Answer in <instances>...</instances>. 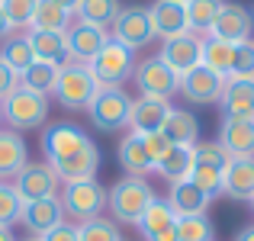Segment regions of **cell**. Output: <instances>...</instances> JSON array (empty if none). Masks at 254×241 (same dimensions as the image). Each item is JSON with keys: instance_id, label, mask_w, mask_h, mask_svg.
Segmentation results:
<instances>
[{"instance_id": "obj_45", "label": "cell", "mask_w": 254, "mask_h": 241, "mask_svg": "<svg viewBox=\"0 0 254 241\" xmlns=\"http://www.w3.org/2000/svg\"><path fill=\"white\" fill-rule=\"evenodd\" d=\"M10 32H13V29H10V23H6V16H3V10H0V42H3V39H6V36H10Z\"/></svg>"}, {"instance_id": "obj_18", "label": "cell", "mask_w": 254, "mask_h": 241, "mask_svg": "<svg viewBox=\"0 0 254 241\" xmlns=\"http://www.w3.org/2000/svg\"><path fill=\"white\" fill-rule=\"evenodd\" d=\"M216 142L229 151V158H254V119L222 116Z\"/></svg>"}, {"instance_id": "obj_22", "label": "cell", "mask_w": 254, "mask_h": 241, "mask_svg": "<svg viewBox=\"0 0 254 241\" xmlns=\"http://www.w3.org/2000/svg\"><path fill=\"white\" fill-rule=\"evenodd\" d=\"M116 158H119V167L126 171V177H148V174L155 171V158L148 155L142 135H135V132H129V135L119 142Z\"/></svg>"}, {"instance_id": "obj_16", "label": "cell", "mask_w": 254, "mask_h": 241, "mask_svg": "<svg viewBox=\"0 0 254 241\" xmlns=\"http://www.w3.org/2000/svg\"><path fill=\"white\" fill-rule=\"evenodd\" d=\"M222 196L232 203H254V158H232L225 164Z\"/></svg>"}, {"instance_id": "obj_6", "label": "cell", "mask_w": 254, "mask_h": 241, "mask_svg": "<svg viewBox=\"0 0 254 241\" xmlns=\"http://www.w3.org/2000/svg\"><path fill=\"white\" fill-rule=\"evenodd\" d=\"M62 209L68 222H87V219H97L106 209V186L93 180H74V183H62Z\"/></svg>"}, {"instance_id": "obj_7", "label": "cell", "mask_w": 254, "mask_h": 241, "mask_svg": "<svg viewBox=\"0 0 254 241\" xmlns=\"http://www.w3.org/2000/svg\"><path fill=\"white\" fill-rule=\"evenodd\" d=\"M93 125L100 132H119L129 125V113H132V97L126 93V87H100L97 97L87 106Z\"/></svg>"}, {"instance_id": "obj_17", "label": "cell", "mask_w": 254, "mask_h": 241, "mask_svg": "<svg viewBox=\"0 0 254 241\" xmlns=\"http://www.w3.org/2000/svg\"><path fill=\"white\" fill-rule=\"evenodd\" d=\"M222 116H235V119H254V77H238L229 74L222 87Z\"/></svg>"}, {"instance_id": "obj_46", "label": "cell", "mask_w": 254, "mask_h": 241, "mask_svg": "<svg viewBox=\"0 0 254 241\" xmlns=\"http://www.w3.org/2000/svg\"><path fill=\"white\" fill-rule=\"evenodd\" d=\"M151 241H177V232H164V235H158V238H151Z\"/></svg>"}, {"instance_id": "obj_11", "label": "cell", "mask_w": 254, "mask_h": 241, "mask_svg": "<svg viewBox=\"0 0 254 241\" xmlns=\"http://www.w3.org/2000/svg\"><path fill=\"white\" fill-rule=\"evenodd\" d=\"M132 77H135L138 90H142V97H158V100H171L174 93H177V84L180 77L174 74L168 64L161 61V58H142V61H135V71H132Z\"/></svg>"}, {"instance_id": "obj_5", "label": "cell", "mask_w": 254, "mask_h": 241, "mask_svg": "<svg viewBox=\"0 0 254 241\" xmlns=\"http://www.w3.org/2000/svg\"><path fill=\"white\" fill-rule=\"evenodd\" d=\"M100 80L93 77V71L81 61H64L58 68V80H55V100L64 106V110H87L90 100L97 97Z\"/></svg>"}, {"instance_id": "obj_32", "label": "cell", "mask_w": 254, "mask_h": 241, "mask_svg": "<svg viewBox=\"0 0 254 241\" xmlns=\"http://www.w3.org/2000/svg\"><path fill=\"white\" fill-rule=\"evenodd\" d=\"M119 10H123L119 0H81L74 16H77V23H90V26H100V29H110Z\"/></svg>"}, {"instance_id": "obj_23", "label": "cell", "mask_w": 254, "mask_h": 241, "mask_svg": "<svg viewBox=\"0 0 254 241\" xmlns=\"http://www.w3.org/2000/svg\"><path fill=\"white\" fill-rule=\"evenodd\" d=\"M29 164V148H26L23 135L10 129H0V180H13L23 167Z\"/></svg>"}, {"instance_id": "obj_14", "label": "cell", "mask_w": 254, "mask_h": 241, "mask_svg": "<svg viewBox=\"0 0 254 241\" xmlns=\"http://www.w3.org/2000/svg\"><path fill=\"white\" fill-rule=\"evenodd\" d=\"M251 32H254L251 10L242 6V3H229V0H225L219 16H216V23H212V29L206 32V36H216V39H225V42L238 45V42H248Z\"/></svg>"}, {"instance_id": "obj_19", "label": "cell", "mask_w": 254, "mask_h": 241, "mask_svg": "<svg viewBox=\"0 0 254 241\" xmlns=\"http://www.w3.org/2000/svg\"><path fill=\"white\" fill-rule=\"evenodd\" d=\"M148 13H151V26H155V39H161V42L190 32L187 6L184 3H174V0H155V3L148 6Z\"/></svg>"}, {"instance_id": "obj_43", "label": "cell", "mask_w": 254, "mask_h": 241, "mask_svg": "<svg viewBox=\"0 0 254 241\" xmlns=\"http://www.w3.org/2000/svg\"><path fill=\"white\" fill-rule=\"evenodd\" d=\"M235 241H254V225H245V229H238Z\"/></svg>"}, {"instance_id": "obj_10", "label": "cell", "mask_w": 254, "mask_h": 241, "mask_svg": "<svg viewBox=\"0 0 254 241\" xmlns=\"http://www.w3.org/2000/svg\"><path fill=\"white\" fill-rule=\"evenodd\" d=\"M13 190L23 203H36V199H55L62 193V180L49 167V161H29L23 171L13 177Z\"/></svg>"}, {"instance_id": "obj_40", "label": "cell", "mask_w": 254, "mask_h": 241, "mask_svg": "<svg viewBox=\"0 0 254 241\" xmlns=\"http://www.w3.org/2000/svg\"><path fill=\"white\" fill-rule=\"evenodd\" d=\"M39 241H77V222H68V219H64L62 225H55L52 232H45Z\"/></svg>"}, {"instance_id": "obj_35", "label": "cell", "mask_w": 254, "mask_h": 241, "mask_svg": "<svg viewBox=\"0 0 254 241\" xmlns=\"http://www.w3.org/2000/svg\"><path fill=\"white\" fill-rule=\"evenodd\" d=\"M174 232H177V241H216V225H212V219L206 216V212L203 216L177 219Z\"/></svg>"}, {"instance_id": "obj_37", "label": "cell", "mask_w": 254, "mask_h": 241, "mask_svg": "<svg viewBox=\"0 0 254 241\" xmlns=\"http://www.w3.org/2000/svg\"><path fill=\"white\" fill-rule=\"evenodd\" d=\"M36 3H39V0H0V10H3V16H6V23H10L13 32L29 29L32 13H36Z\"/></svg>"}, {"instance_id": "obj_24", "label": "cell", "mask_w": 254, "mask_h": 241, "mask_svg": "<svg viewBox=\"0 0 254 241\" xmlns=\"http://www.w3.org/2000/svg\"><path fill=\"white\" fill-rule=\"evenodd\" d=\"M29 45L36 52V61H49V64H58L62 68L68 58V36L64 32H45V29H29Z\"/></svg>"}, {"instance_id": "obj_47", "label": "cell", "mask_w": 254, "mask_h": 241, "mask_svg": "<svg viewBox=\"0 0 254 241\" xmlns=\"http://www.w3.org/2000/svg\"><path fill=\"white\" fill-rule=\"evenodd\" d=\"M0 241H16V238H13L10 229H3V225H0Z\"/></svg>"}, {"instance_id": "obj_15", "label": "cell", "mask_w": 254, "mask_h": 241, "mask_svg": "<svg viewBox=\"0 0 254 241\" xmlns=\"http://www.w3.org/2000/svg\"><path fill=\"white\" fill-rule=\"evenodd\" d=\"M68 58L71 61H81V64H90L97 58V52L110 42V29H100V26H90V23H71L68 26Z\"/></svg>"}, {"instance_id": "obj_12", "label": "cell", "mask_w": 254, "mask_h": 241, "mask_svg": "<svg viewBox=\"0 0 254 241\" xmlns=\"http://www.w3.org/2000/svg\"><path fill=\"white\" fill-rule=\"evenodd\" d=\"M222 87H225V77H219L216 71L196 64V68H190L187 74H180L177 93L187 100V103L209 106V103H219V97H222Z\"/></svg>"}, {"instance_id": "obj_1", "label": "cell", "mask_w": 254, "mask_h": 241, "mask_svg": "<svg viewBox=\"0 0 254 241\" xmlns=\"http://www.w3.org/2000/svg\"><path fill=\"white\" fill-rule=\"evenodd\" d=\"M42 151L62 183L93 180L100 171V148L74 122H52L42 135Z\"/></svg>"}, {"instance_id": "obj_38", "label": "cell", "mask_w": 254, "mask_h": 241, "mask_svg": "<svg viewBox=\"0 0 254 241\" xmlns=\"http://www.w3.org/2000/svg\"><path fill=\"white\" fill-rule=\"evenodd\" d=\"M19 216H23V199L16 196L13 183H3V180H0V225L10 229V225L19 222Z\"/></svg>"}, {"instance_id": "obj_21", "label": "cell", "mask_w": 254, "mask_h": 241, "mask_svg": "<svg viewBox=\"0 0 254 241\" xmlns=\"http://www.w3.org/2000/svg\"><path fill=\"white\" fill-rule=\"evenodd\" d=\"M26 232H32L36 238H42L45 232H52L55 225L64 222L62 199H36V203H23V216H19Z\"/></svg>"}, {"instance_id": "obj_25", "label": "cell", "mask_w": 254, "mask_h": 241, "mask_svg": "<svg viewBox=\"0 0 254 241\" xmlns=\"http://www.w3.org/2000/svg\"><path fill=\"white\" fill-rule=\"evenodd\" d=\"M155 171L161 174L171 186L190 180V174H193V145H171V148L158 158Z\"/></svg>"}, {"instance_id": "obj_50", "label": "cell", "mask_w": 254, "mask_h": 241, "mask_svg": "<svg viewBox=\"0 0 254 241\" xmlns=\"http://www.w3.org/2000/svg\"><path fill=\"white\" fill-rule=\"evenodd\" d=\"M0 122H3V119H0Z\"/></svg>"}, {"instance_id": "obj_27", "label": "cell", "mask_w": 254, "mask_h": 241, "mask_svg": "<svg viewBox=\"0 0 254 241\" xmlns=\"http://www.w3.org/2000/svg\"><path fill=\"white\" fill-rule=\"evenodd\" d=\"M0 61H3L16 77L23 74V71L36 61V52H32V45H29V36H26V32H10V36L0 42Z\"/></svg>"}, {"instance_id": "obj_48", "label": "cell", "mask_w": 254, "mask_h": 241, "mask_svg": "<svg viewBox=\"0 0 254 241\" xmlns=\"http://www.w3.org/2000/svg\"><path fill=\"white\" fill-rule=\"evenodd\" d=\"M174 3H184V6H187V3H190V0H174Z\"/></svg>"}, {"instance_id": "obj_34", "label": "cell", "mask_w": 254, "mask_h": 241, "mask_svg": "<svg viewBox=\"0 0 254 241\" xmlns=\"http://www.w3.org/2000/svg\"><path fill=\"white\" fill-rule=\"evenodd\" d=\"M222 3L225 0H190V3H187V23H190V29L199 32V36H206V32L212 29V23H216Z\"/></svg>"}, {"instance_id": "obj_20", "label": "cell", "mask_w": 254, "mask_h": 241, "mask_svg": "<svg viewBox=\"0 0 254 241\" xmlns=\"http://www.w3.org/2000/svg\"><path fill=\"white\" fill-rule=\"evenodd\" d=\"M174 106L168 100H158V97H138L132 100V113H129V129L135 135H151V132H161L164 119Z\"/></svg>"}, {"instance_id": "obj_42", "label": "cell", "mask_w": 254, "mask_h": 241, "mask_svg": "<svg viewBox=\"0 0 254 241\" xmlns=\"http://www.w3.org/2000/svg\"><path fill=\"white\" fill-rule=\"evenodd\" d=\"M16 87H19V77L13 74V71L6 68L3 61H0V100H3L6 93H13V90H16Z\"/></svg>"}, {"instance_id": "obj_9", "label": "cell", "mask_w": 254, "mask_h": 241, "mask_svg": "<svg viewBox=\"0 0 254 241\" xmlns=\"http://www.w3.org/2000/svg\"><path fill=\"white\" fill-rule=\"evenodd\" d=\"M87 68L93 71V77L103 87H123V80H129L132 71H135V52L110 39Z\"/></svg>"}, {"instance_id": "obj_28", "label": "cell", "mask_w": 254, "mask_h": 241, "mask_svg": "<svg viewBox=\"0 0 254 241\" xmlns=\"http://www.w3.org/2000/svg\"><path fill=\"white\" fill-rule=\"evenodd\" d=\"M199 64L216 71L219 77H229L232 68H235V45L225 42V39H216V36H203V58H199Z\"/></svg>"}, {"instance_id": "obj_41", "label": "cell", "mask_w": 254, "mask_h": 241, "mask_svg": "<svg viewBox=\"0 0 254 241\" xmlns=\"http://www.w3.org/2000/svg\"><path fill=\"white\" fill-rule=\"evenodd\" d=\"M142 142H145V148H148V155L155 158V164H158V158H161L164 151L171 148V142L161 135V132H151V135H142Z\"/></svg>"}, {"instance_id": "obj_13", "label": "cell", "mask_w": 254, "mask_h": 241, "mask_svg": "<svg viewBox=\"0 0 254 241\" xmlns=\"http://www.w3.org/2000/svg\"><path fill=\"white\" fill-rule=\"evenodd\" d=\"M158 58H161L177 77L187 74V71L196 68L199 58H203V36L190 29V32H184V36H177V39H168V42H161Z\"/></svg>"}, {"instance_id": "obj_29", "label": "cell", "mask_w": 254, "mask_h": 241, "mask_svg": "<svg viewBox=\"0 0 254 241\" xmlns=\"http://www.w3.org/2000/svg\"><path fill=\"white\" fill-rule=\"evenodd\" d=\"M168 206L177 212V219H184V216H203V212L209 209V199L199 193V186H193L190 180H184V183H174L171 186Z\"/></svg>"}, {"instance_id": "obj_2", "label": "cell", "mask_w": 254, "mask_h": 241, "mask_svg": "<svg viewBox=\"0 0 254 241\" xmlns=\"http://www.w3.org/2000/svg\"><path fill=\"white\" fill-rule=\"evenodd\" d=\"M155 190L145 177H119L106 190V209L113 212L116 225H138V219L155 203Z\"/></svg>"}, {"instance_id": "obj_3", "label": "cell", "mask_w": 254, "mask_h": 241, "mask_svg": "<svg viewBox=\"0 0 254 241\" xmlns=\"http://www.w3.org/2000/svg\"><path fill=\"white\" fill-rule=\"evenodd\" d=\"M0 119L10 125V132H32L42 129L49 119V97L36 90H26L23 84L0 100Z\"/></svg>"}, {"instance_id": "obj_51", "label": "cell", "mask_w": 254, "mask_h": 241, "mask_svg": "<svg viewBox=\"0 0 254 241\" xmlns=\"http://www.w3.org/2000/svg\"><path fill=\"white\" fill-rule=\"evenodd\" d=\"M123 241H126V238H123Z\"/></svg>"}, {"instance_id": "obj_36", "label": "cell", "mask_w": 254, "mask_h": 241, "mask_svg": "<svg viewBox=\"0 0 254 241\" xmlns=\"http://www.w3.org/2000/svg\"><path fill=\"white\" fill-rule=\"evenodd\" d=\"M77 241H123L119 235V225L106 216L87 219V222H77Z\"/></svg>"}, {"instance_id": "obj_31", "label": "cell", "mask_w": 254, "mask_h": 241, "mask_svg": "<svg viewBox=\"0 0 254 241\" xmlns=\"http://www.w3.org/2000/svg\"><path fill=\"white\" fill-rule=\"evenodd\" d=\"M71 26V13L64 6H58L55 0H39L36 13H32L29 29H45V32H68Z\"/></svg>"}, {"instance_id": "obj_44", "label": "cell", "mask_w": 254, "mask_h": 241, "mask_svg": "<svg viewBox=\"0 0 254 241\" xmlns=\"http://www.w3.org/2000/svg\"><path fill=\"white\" fill-rule=\"evenodd\" d=\"M55 3H58V6H64V10L74 16V13H77V3H81V0H55Z\"/></svg>"}, {"instance_id": "obj_52", "label": "cell", "mask_w": 254, "mask_h": 241, "mask_svg": "<svg viewBox=\"0 0 254 241\" xmlns=\"http://www.w3.org/2000/svg\"><path fill=\"white\" fill-rule=\"evenodd\" d=\"M251 206H254V203H251Z\"/></svg>"}, {"instance_id": "obj_26", "label": "cell", "mask_w": 254, "mask_h": 241, "mask_svg": "<svg viewBox=\"0 0 254 241\" xmlns=\"http://www.w3.org/2000/svg\"><path fill=\"white\" fill-rule=\"evenodd\" d=\"M161 135L171 145H196L199 142V119L190 110H171L161 125Z\"/></svg>"}, {"instance_id": "obj_33", "label": "cell", "mask_w": 254, "mask_h": 241, "mask_svg": "<svg viewBox=\"0 0 254 241\" xmlns=\"http://www.w3.org/2000/svg\"><path fill=\"white\" fill-rule=\"evenodd\" d=\"M55 80H58V64H49V61H32L29 68L19 74V84L26 90H36L42 97H49L55 90Z\"/></svg>"}, {"instance_id": "obj_4", "label": "cell", "mask_w": 254, "mask_h": 241, "mask_svg": "<svg viewBox=\"0 0 254 241\" xmlns=\"http://www.w3.org/2000/svg\"><path fill=\"white\" fill-rule=\"evenodd\" d=\"M229 151L222 148L219 142H196L193 145V174H190V183L199 186L206 199H219L222 196V171L229 164Z\"/></svg>"}, {"instance_id": "obj_49", "label": "cell", "mask_w": 254, "mask_h": 241, "mask_svg": "<svg viewBox=\"0 0 254 241\" xmlns=\"http://www.w3.org/2000/svg\"><path fill=\"white\" fill-rule=\"evenodd\" d=\"M26 241H39V238H26Z\"/></svg>"}, {"instance_id": "obj_8", "label": "cell", "mask_w": 254, "mask_h": 241, "mask_svg": "<svg viewBox=\"0 0 254 241\" xmlns=\"http://www.w3.org/2000/svg\"><path fill=\"white\" fill-rule=\"evenodd\" d=\"M110 39L119 42V45H126V49H132V52L145 49V45L155 39V26H151L148 6H142V3L123 6V10L116 13V19H113V26H110Z\"/></svg>"}, {"instance_id": "obj_39", "label": "cell", "mask_w": 254, "mask_h": 241, "mask_svg": "<svg viewBox=\"0 0 254 241\" xmlns=\"http://www.w3.org/2000/svg\"><path fill=\"white\" fill-rule=\"evenodd\" d=\"M232 74H238V77H254V39L235 45V68H232Z\"/></svg>"}, {"instance_id": "obj_30", "label": "cell", "mask_w": 254, "mask_h": 241, "mask_svg": "<svg viewBox=\"0 0 254 241\" xmlns=\"http://www.w3.org/2000/svg\"><path fill=\"white\" fill-rule=\"evenodd\" d=\"M174 225H177V212L168 206V199H155V203L148 206V212H145L142 219H138V235H142L145 241L164 235V232H171Z\"/></svg>"}]
</instances>
